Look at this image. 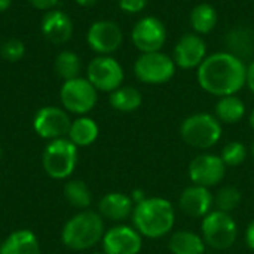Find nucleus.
<instances>
[{"label":"nucleus","instance_id":"nucleus-1","mask_svg":"<svg viewBox=\"0 0 254 254\" xmlns=\"http://www.w3.org/2000/svg\"><path fill=\"white\" fill-rule=\"evenodd\" d=\"M246 73L247 65L243 60L228 51L216 52L198 67V83L205 92L219 98L237 95L246 86Z\"/></svg>","mask_w":254,"mask_h":254},{"label":"nucleus","instance_id":"nucleus-2","mask_svg":"<svg viewBox=\"0 0 254 254\" xmlns=\"http://www.w3.org/2000/svg\"><path fill=\"white\" fill-rule=\"evenodd\" d=\"M132 225L144 238L158 240L168 235L176 223V210L173 204L161 196H147L135 204L132 211Z\"/></svg>","mask_w":254,"mask_h":254},{"label":"nucleus","instance_id":"nucleus-3","mask_svg":"<svg viewBox=\"0 0 254 254\" xmlns=\"http://www.w3.org/2000/svg\"><path fill=\"white\" fill-rule=\"evenodd\" d=\"M104 219L92 210H83L65 222L61 231L63 244L74 252L89 250L104 237Z\"/></svg>","mask_w":254,"mask_h":254},{"label":"nucleus","instance_id":"nucleus-4","mask_svg":"<svg viewBox=\"0 0 254 254\" xmlns=\"http://www.w3.org/2000/svg\"><path fill=\"white\" fill-rule=\"evenodd\" d=\"M222 122L210 113H195L188 116L180 125L182 140L198 150L214 147L222 138Z\"/></svg>","mask_w":254,"mask_h":254},{"label":"nucleus","instance_id":"nucleus-5","mask_svg":"<svg viewBox=\"0 0 254 254\" xmlns=\"http://www.w3.org/2000/svg\"><path fill=\"white\" fill-rule=\"evenodd\" d=\"M77 149L67 137L49 141L42 153L45 173L55 180L68 179L77 165Z\"/></svg>","mask_w":254,"mask_h":254},{"label":"nucleus","instance_id":"nucleus-6","mask_svg":"<svg viewBox=\"0 0 254 254\" xmlns=\"http://www.w3.org/2000/svg\"><path fill=\"white\" fill-rule=\"evenodd\" d=\"M201 237L214 250H228L238 240V225L231 213L213 210L201 219Z\"/></svg>","mask_w":254,"mask_h":254},{"label":"nucleus","instance_id":"nucleus-7","mask_svg":"<svg viewBox=\"0 0 254 254\" xmlns=\"http://www.w3.org/2000/svg\"><path fill=\"white\" fill-rule=\"evenodd\" d=\"M176 73V63L167 54L147 52L141 54L134 64L135 77L147 85H162L173 79Z\"/></svg>","mask_w":254,"mask_h":254},{"label":"nucleus","instance_id":"nucleus-8","mask_svg":"<svg viewBox=\"0 0 254 254\" xmlns=\"http://www.w3.org/2000/svg\"><path fill=\"white\" fill-rule=\"evenodd\" d=\"M97 92L98 91L88 79L74 77L70 80H64L60 91V100L65 112L83 116L95 107L98 98Z\"/></svg>","mask_w":254,"mask_h":254},{"label":"nucleus","instance_id":"nucleus-9","mask_svg":"<svg viewBox=\"0 0 254 254\" xmlns=\"http://www.w3.org/2000/svg\"><path fill=\"white\" fill-rule=\"evenodd\" d=\"M122 65L110 55H98L94 58L86 70V79L97 91L113 92L124 82Z\"/></svg>","mask_w":254,"mask_h":254},{"label":"nucleus","instance_id":"nucleus-10","mask_svg":"<svg viewBox=\"0 0 254 254\" xmlns=\"http://www.w3.org/2000/svg\"><path fill=\"white\" fill-rule=\"evenodd\" d=\"M71 121L65 110L54 106H46L37 110L33 119L34 132L45 140L63 138L68 134Z\"/></svg>","mask_w":254,"mask_h":254},{"label":"nucleus","instance_id":"nucleus-11","mask_svg":"<svg viewBox=\"0 0 254 254\" xmlns=\"http://www.w3.org/2000/svg\"><path fill=\"white\" fill-rule=\"evenodd\" d=\"M226 168L228 167L222 161L220 155L201 153L190 161L188 173L193 185L210 189L225 179Z\"/></svg>","mask_w":254,"mask_h":254},{"label":"nucleus","instance_id":"nucleus-12","mask_svg":"<svg viewBox=\"0 0 254 254\" xmlns=\"http://www.w3.org/2000/svg\"><path fill=\"white\" fill-rule=\"evenodd\" d=\"M131 40L141 54L158 52L165 45L167 28L159 18L144 16L134 25Z\"/></svg>","mask_w":254,"mask_h":254},{"label":"nucleus","instance_id":"nucleus-13","mask_svg":"<svg viewBox=\"0 0 254 254\" xmlns=\"http://www.w3.org/2000/svg\"><path fill=\"white\" fill-rule=\"evenodd\" d=\"M101 243L104 254H138L143 247V237L134 226L118 225L104 232Z\"/></svg>","mask_w":254,"mask_h":254},{"label":"nucleus","instance_id":"nucleus-14","mask_svg":"<svg viewBox=\"0 0 254 254\" xmlns=\"http://www.w3.org/2000/svg\"><path fill=\"white\" fill-rule=\"evenodd\" d=\"M86 42L92 51L100 55H110L118 51L124 42V34L121 27L109 19H101L94 22L88 33Z\"/></svg>","mask_w":254,"mask_h":254},{"label":"nucleus","instance_id":"nucleus-15","mask_svg":"<svg viewBox=\"0 0 254 254\" xmlns=\"http://www.w3.org/2000/svg\"><path fill=\"white\" fill-rule=\"evenodd\" d=\"M207 58V45L199 34L188 33L179 39L174 46V63L180 68H198Z\"/></svg>","mask_w":254,"mask_h":254},{"label":"nucleus","instance_id":"nucleus-16","mask_svg":"<svg viewBox=\"0 0 254 254\" xmlns=\"http://www.w3.org/2000/svg\"><path fill=\"white\" fill-rule=\"evenodd\" d=\"M179 207L183 214L192 219H204L214 207V195L208 188L192 185L188 186L179 198Z\"/></svg>","mask_w":254,"mask_h":254},{"label":"nucleus","instance_id":"nucleus-17","mask_svg":"<svg viewBox=\"0 0 254 254\" xmlns=\"http://www.w3.org/2000/svg\"><path fill=\"white\" fill-rule=\"evenodd\" d=\"M134 207L135 204L129 195H125L122 192H110L100 199L98 214L110 222L122 223L132 216Z\"/></svg>","mask_w":254,"mask_h":254},{"label":"nucleus","instance_id":"nucleus-18","mask_svg":"<svg viewBox=\"0 0 254 254\" xmlns=\"http://www.w3.org/2000/svg\"><path fill=\"white\" fill-rule=\"evenodd\" d=\"M42 33L49 42L55 45L65 43L73 34L71 18L63 10L51 9L42 19Z\"/></svg>","mask_w":254,"mask_h":254},{"label":"nucleus","instance_id":"nucleus-19","mask_svg":"<svg viewBox=\"0 0 254 254\" xmlns=\"http://www.w3.org/2000/svg\"><path fill=\"white\" fill-rule=\"evenodd\" d=\"M225 42H226L228 52L243 61L252 58L254 55V31L250 27L246 25L234 27L226 34Z\"/></svg>","mask_w":254,"mask_h":254},{"label":"nucleus","instance_id":"nucleus-20","mask_svg":"<svg viewBox=\"0 0 254 254\" xmlns=\"http://www.w3.org/2000/svg\"><path fill=\"white\" fill-rule=\"evenodd\" d=\"M0 254H40V244L34 232L19 229L6 237L0 246Z\"/></svg>","mask_w":254,"mask_h":254},{"label":"nucleus","instance_id":"nucleus-21","mask_svg":"<svg viewBox=\"0 0 254 254\" xmlns=\"http://www.w3.org/2000/svg\"><path fill=\"white\" fill-rule=\"evenodd\" d=\"M205 247L202 237L188 229L176 231L168 241V249L173 254H204Z\"/></svg>","mask_w":254,"mask_h":254},{"label":"nucleus","instance_id":"nucleus-22","mask_svg":"<svg viewBox=\"0 0 254 254\" xmlns=\"http://www.w3.org/2000/svg\"><path fill=\"white\" fill-rule=\"evenodd\" d=\"M100 129L94 119L80 116L76 121L71 122L67 138L76 146V147H88L98 138Z\"/></svg>","mask_w":254,"mask_h":254},{"label":"nucleus","instance_id":"nucleus-23","mask_svg":"<svg viewBox=\"0 0 254 254\" xmlns=\"http://www.w3.org/2000/svg\"><path fill=\"white\" fill-rule=\"evenodd\" d=\"M246 115V104L237 95H228L219 98L214 107V116L222 124H237Z\"/></svg>","mask_w":254,"mask_h":254},{"label":"nucleus","instance_id":"nucleus-24","mask_svg":"<svg viewBox=\"0 0 254 254\" xmlns=\"http://www.w3.org/2000/svg\"><path fill=\"white\" fill-rule=\"evenodd\" d=\"M219 15L213 4L201 3L190 12V25L196 34H208L217 25Z\"/></svg>","mask_w":254,"mask_h":254},{"label":"nucleus","instance_id":"nucleus-25","mask_svg":"<svg viewBox=\"0 0 254 254\" xmlns=\"http://www.w3.org/2000/svg\"><path fill=\"white\" fill-rule=\"evenodd\" d=\"M141 94L134 86H119L113 92H110L109 103L110 106L122 113H129L137 110L141 106Z\"/></svg>","mask_w":254,"mask_h":254},{"label":"nucleus","instance_id":"nucleus-26","mask_svg":"<svg viewBox=\"0 0 254 254\" xmlns=\"http://www.w3.org/2000/svg\"><path fill=\"white\" fill-rule=\"evenodd\" d=\"M64 196L70 205L83 211L91 207L92 195L88 185L82 180H70L64 185Z\"/></svg>","mask_w":254,"mask_h":254},{"label":"nucleus","instance_id":"nucleus-27","mask_svg":"<svg viewBox=\"0 0 254 254\" xmlns=\"http://www.w3.org/2000/svg\"><path fill=\"white\" fill-rule=\"evenodd\" d=\"M80 67H82V64H80L79 55L71 52V51H61L55 57L54 68H55L57 74L60 77H63L64 80H70V79L79 77Z\"/></svg>","mask_w":254,"mask_h":254},{"label":"nucleus","instance_id":"nucleus-28","mask_svg":"<svg viewBox=\"0 0 254 254\" xmlns=\"http://www.w3.org/2000/svg\"><path fill=\"white\" fill-rule=\"evenodd\" d=\"M243 201V193L240 192L238 188L235 186H222L217 193L214 195V207L219 211H225V213H232L234 210H237L240 207Z\"/></svg>","mask_w":254,"mask_h":254},{"label":"nucleus","instance_id":"nucleus-29","mask_svg":"<svg viewBox=\"0 0 254 254\" xmlns=\"http://www.w3.org/2000/svg\"><path fill=\"white\" fill-rule=\"evenodd\" d=\"M220 158L226 167H238L247 159V147L241 141H231L222 149Z\"/></svg>","mask_w":254,"mask_h":254},{"label":"nucleus","instance_id":"nucleus-30","mask_svg":"<svg viewBox=\"0 0 254 254\" xmlns=\"http://www.w3.org/2000/svg\"><path fill=\"white\" fill-rule=\"evenodd\" d=\"M0 54L1 57L6 60V61H10V63H15V61H19L24 54H25V46L21 40L18 39H9L6 40L1 48H0Z\"/></svg>","mask_w":254,"mask_h":254},{"label":"nucleus","instance_id":"nucleus-31","mask_svg":"<svg viewBox=\"0 0 254 254\" xmlns=\"http://www.w3.org/2000/svg\"><path fill=\"white\" fill-rule=\"evenodd\" d=\"M147 4V0H119V7L125 13H138Z\"/></svg>","mask_w":254,"mask_h":254},{"label":"nucleus","instance_id":"nucleus-32","mask_svg":"<svg viewBox=\"0 0 254 254\" xmlns=\"http://www.w3.org/2000/svg\"><path fill=\"white\" fill-rule=\"evenodd\" d=\"M31 6H34L39 10H51L58 3V0H28Z\"/></svg>","mask_w":254,"mask_h":254},{"label":"nucleus","instance_id":"nucleus-33","mask_svg":"<svg viewBox=\"0 0 254 254\" xmlns=\"http://www.w3.org/2000/svg\"><path fill=\"white\" fill-rule=\"evenodd\" d=\"M244 240H246V244H247V247L254 252V220L247 226V229H246V235H244Z\"/></svg>","mask_w":254,"mask_h":254},{"label":"nucleus","instance_id":"nucleus-34","mask_svg":"<svg viewBox=\"0 0 254 254\" xmlns=\"http://www.w3.org/2000/svg\"><path fill=\"white\" fill-rule=\"evenodd\" d=\"M246 85L249 86V89L254 94V61H252L247 65V73H246Z\"/></svg>","mask_w":254,"mask_h":254},{"label":"nucleus","instance_id":"nucleus-35","mask_svg":"<svg viewBox=\"0 0 254 254\" xmlns=\"http://www.w3.org/2000/svg\"><path fill=\"white\" fill-rule=\"evenodd\" d=\"M79 6H85V7H88V6H92V4H95L98 0H74Z\"/></svg>","mask_w":254,"mask_h":254},{"label":"nucleus","instance_id":"nucleus-36","mask_svg":"<svg viewBox=\"0 0 254 254\" xmlns=\"http://www.w3.org/2000/svg\"><path fill=\"white\" fill-rule=\"evenodd\" d=\"M12 4V0H0V12H4Z\"/></svg>","mask_w":254,"mask_h":254},{"label":"nucleus","instance_id":"nucleus-37","mask_svg":"<svg viewBox=\"0 0 254 254\" xmlns=\"http://www.w3.org/2000/svg\"><path fill=\"white\" fill-rule=\"evenodd\" d=\"M249 124H250L252 129H253V131H254V109H253V110H252L250 116H249Z\"/></svg>","mask_w":254,"mask_h":254},{"label":"nucleus","instance_id":"nucleus-38","mask_svg":"<svg viewBox=\"0 0 254 254\" xmlns=\"http://www.w3.org/2000/svg\"><path fill=\"white\" fill-rule=\"evenodd\" d=\"M252 153H253V156H254V143H253V146H252Z\"/></svg>","mask_w":254,"mask_h":254},{"label":"nucleus","instance_id":"nucleus-39","mask_svg":"<svg viewBox=\"0 0 254 254\" xmlns=\"http://www.w3.org/2000/svg\"><path fill=\"white\" fill-rule=\"evenodd\" d=\"M0 158H1V147H0Z\"/></svg>","mask_w":254,"mask_h":254},{"label":"nucleus","instance_id":"nucleus-40","mask_svg":"<svg viewBox=\"0 0 254 254\" xmlns=\"http://www.w3.org/2000/svg\"><path fill=\"white\" fill-rule=\"evenodd\" d=\"M92 254H104V253H92Z\"/></svg>","mask_w":254,"mask_h":254}]
</instances>
